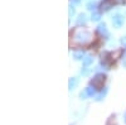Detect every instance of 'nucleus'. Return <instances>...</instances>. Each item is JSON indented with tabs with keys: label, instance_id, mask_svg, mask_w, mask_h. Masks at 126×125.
I'll return each mask as SVG.
<instances>
[{
	"label": "nucleus",
	"instance_id": "nucleus-9",
	"mask_svg": "<svg viewBox=\"0 0 126 125\" xmlns=\"http://www.w3.org/2000/svg\"><path fill=\"white\" fill-rule=\"evenodd\" d=\"M73 58L75 59H83V51H77L73 53Z\"/></svg>",
	"mask_w": 126,
	"mask_h": 125
},
{
	"label": "nucleus",
	"instance_id": "nucleus-11",
	"mask_svg": "<svg viewBox=\"0 0 126 125\" xmlns=\"http://www.w3.org/2000/svg\"><path fill=\"white\" fill-rule=\"evenodd\" d=\"M86 6H87V9H88V10H93L94 8L97 6V4H96V1H90V3H87V5H86Z\"/></svg>",
	"mask_w": 126,
	"mask_h": 125
},
{
	"label": "nucleus",
	"instance_id": "nucleus-1",
	"mask_svg": "<svg viewBox=\"0 0 126 125\" xmlns=\"http://www.w3.org/2000/svg\"><path fill=\"white\" fill-rule=\"evenodd\" d=\"M91 39H92V36L87 29L79 28L75 32V38H73V40H75V43H77V44H81V46L87 44L88 42H91Z\"/></svg>",
	"mask_w": 126,
	"mask_h": 125
},
{
	"label": "nucleus",
	"instance_id": "nucleus-13",
	"mask_svg": "<svg viewBox=\"0 0 126 125\" xmlns=\"http://www.w3.org/2000/svg\"><path fill=\"white\" fill-rule=\"evenodd\" d=\"M86 92H87V95L88 96H93V93H94V89H92L91 86L86 89Z\"/></svg>",
	"mask_w": 126,
	"mask_h": 125
},
{
	"label": "nucleus",
	"instance_id": "nucleus-8",
	"mask_svg": "<svg viewBox=\"0 0 126 125\" xmlns=\"http://www.w3.org/2000/svg\"><path fill=\"white\" fill-rule=\"evenodd\" d=\"M92 62H93V58L91 56H86L85 58H83V66H90Z\"/></svg>",
	"mask_w": 126,
	"mask_h": 125
},
{
	"label": "nucleus",
	"instance_id": "nucleus-3",
	"mask_svg": "<svg viewBox=\"0 0 126 125\" xmlns=\"http://www.w3.org/2000/svg\"><path fill=\"white\" fill-rule=\"evenodd\" d=\"M112 24L115 28H121L124 24V17L121 14H115L112 17Z\"/></svg>",
	"mask_w": 126,
	"mask_h": 125
},
{
	"label": "nucleus",
	"instance_id": "nucleus-15",
	"mask_svg": "<svg viewBox=\"0 0 126 125\" xmlns=\"http://www.w3.org/2000/svg\"><path fill=\"white\" fill-rule=\"evenodd\" d=\"M113 4H125L126 0H112Z\"/></svg>",
	"mask_w": 126,
	"mask_h": 125
},
{
	"label": "nucleus",
	"instance_id": "nucleus-18",
	"mask_svg": "<svg viewBox=\"0 0 126 125\" xmlns=\"http://www.w3.org/2000/svg\"><path fill=\"white\" fill-rule=\"evenodd\" d=\"M73 14H75V8H73V6H69V17H72Z\"/></svg>",
	"mask_w": 126,
	"mask_h": 125
},
{
	"label": "nucleus",
	"instance_id": "nucleus-6",
	"mask_svg": "<svg viewBox=\"0 0 126 125\" xmlns=\"http://www.w3.org/2000/svg\"><path fill=\"white\" fill-rule=\"evenodd\" d=\"M86 22H87L86 14H83V13L78 14V17H77V19H76V23H77L78 25H83V24H86Z\"/></svg>",
	"mask_w": 126,
	"mask_h": 125
},
{
	"label": "nucleus",
	"instance_id": "nucleus-5",
	"mask_svg": "<svg viewBox=\"0 0 126 125\" xmlns=\"http://www.w3.org/2000/svg\"><path fill=\"white\" fill-rule=\"evenodd\" d=\"M112 0H103V1L101 3V10L102 12H106V10H109L110 8H112Z\"/></svg>",
	"mask_w": 126,
	"mask_h": 125
},
{
	"label": "nucleus",
	"instance_id": "nucleus-21",
	"mask_svg": "<svg viewBox=\"0 0 126 125\" xmlns=\"http://www.w3.org/2000/svg\"><path fill=\"white\" fill-rule=\"evenodd\" d=\"M125 123H126V114H125Z\"/></svg>",
	"mask_w": 126,
	"mask_h": 125
},
{
	"label": "nucleus",
	"instance_id": "nucleus-10",
	"mask_svg": "<svg viewBox=\"0 0 126 125\" xmlns=\"http://www.w3.org/2000/svg\"><path fill=\"white\" fill-rule=\"evenodd\" d=\"M121 54H122V49H119V51L115 52V53H111V58L112 59H117V58L121 57Z\"/></svg>",
	"mask_w": 126,
	"mask_h": 125
},
{
	"label": "nucleus",
	"instance_id": "nucleus-2",
	"mask_svg": "<svg viewBox=\"0 0 126 125\" xmlns=\"http://www.w3.org/2000/svg\"><path fill=\"white\" fill-rule=\"evenodd\" d=\"M105 81H106V76H105L103 73H97L96 76H94L91 81V85L93 86V89L96 90H101L103 87V83Z\"/></svg>",
	"mask_w": 126,
	"mask_h": 125
},
{
	"label": "nucleus",
	"instance_id": "nucleus-20",
	"mask_svg": "<svg viewBox=\"0 0 126 125\" xmlns=\"http://www.w3.org/2000/svg\"><path fill=\"white\" fill-rule=\"evenodd\" d=\"M72 3H73V4H78L79 0H72Z\"/></svg>",
	"mask_w": 126,
	"mask_h": 125
},
{
	"label": "nucleus",
	"instance_id": "nucleus-19",
	"mask_svg": "<svg viewBox=\"0 0 126 125\" xmlns=\"http://www.w3.org/2000/svg\"><path fill=\"white\" fill-rule=\"evenodd\" d=\"M121 43H122L124 47H126V37H122L121 38Z\"/></svg>",
	"mask_w": 126,
	"mask_h": 125
},
{
	"label": "nucleus",
	"instance_id": "nucleus-4",
	"mask_svg": "<svg viewBox=\"0 0 126 125\" xmlns=\"http://www.w3.org/2000/svg\"><path fill=\"white\" fill-rule=\"evenodd\" d=\"M97 33H98L101 37H103V38H107V37H109V30H107V28H106V24L101 23V24L97 27Z\"/></svg>",
	"mask_w": 126,
	"mask_h": 125
},
{
	"label": "nucleus",
	"instance_id": "nucleus-7",
	"mask_svg": "<svg viewBox=\"0 0 126 125\" xmlns=\"http://www.w3.org/2000/svg\"><path fill=\"white\" fill-rule=\"evenodd\" d=\"M77 85H78V78H76V77L69 78V81H68V87H69V90L76 89V87H77Z\"/></svg>",
	"mask_w": 126,
	"mask_h": 125
},
{
	"label": "nucleus",
	"instance_id": "nucleus-16",
	"mask_svg": "<svg viewBox=\"0 0 126 125\" xmlns=\"http://www.w3.org/2000/svg\"><path fill=\"white\" fill-rule=\"evenodd\" d=\"M79 96H81L82 99H86V97L88 96V95H87V92H86V90H85V91H82V92L79 93Z\"/></svg>",
	"mask_w": 126,
	"mask_h": 125
},
{
	"label": "nucleus",
	"instance_id": "nucleus-12",
	"mask_svg": "<svg viewBox=\"0 0 126 125\" xmlns=\"http://www.w3.org/2000/svg\"><path fill=\"white\" fill-rule=\"evenodd\" d=\"M100 18H101V14H100V13H93L92 17H91V19L93 20V22H97V20H100Z\"/></svg>",
	"mask_w": 126,
	"mask_h": 125
},
{
	"label": "nucleus",
	"instance_id": "nucleus-14",
	"mask_svg": "<svg viewBox=\"0 0 126 125\" xmlns=\"http://www.w3.org/2000/svg\"><path fill=\"white\" fill-rule=\"evenodd\" d=\"M106 92H107V90H103V91H101V93L97 96V99H96V100H101V99L105 96V93H106Z\"/></svg>",
	"mask_w": 126,
	"mask_h": 125
},
{
	"label": "nucleus",
	"instance_id": "nucleus-17",
	"mask_svg": "<svg viewBox=\"0 0 126 125\" xmlns=\"http://www.w3.org/2000/svg\"><path fill=\"white\" fill-rule=\"evenodd\" d=\"M81 73L86 76V75H88V73H90V70H87V68H83V70L81 71Z\"/></svg>",
	"mask_w": 126,
	"mask_h": 125
}]
</instances>
